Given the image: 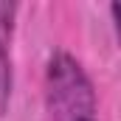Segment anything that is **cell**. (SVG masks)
<instances>
[{"label": "cell", "instance_id": "2", "mask_svg": "<svg viewBox=\"0 0 121 121\" xmlns=\"http://www.w3.org/2000/svg\"><path fill=\"white\" fill-rule=\"evenodd\" d=\"M14 23H17V3L0 0V116L9 110L14 93V59H11Z\"/></svg>", "mask_w": 121, "mask_h": 121}, {"label": "cell", "instance_id": "1", "mask_svg": "<svg viewBox=\"0 0 121 121\" xmlns=\"http://www.w3.org/2000/svg\"><path fill=\"white\" fill-rule=\"evenodd\" d=\"M48 121H101L99 96L85 65L70 51H54L45 62Z\"/></svg>", "mask_w": 121, "mask_h": 121}]
</instances>
